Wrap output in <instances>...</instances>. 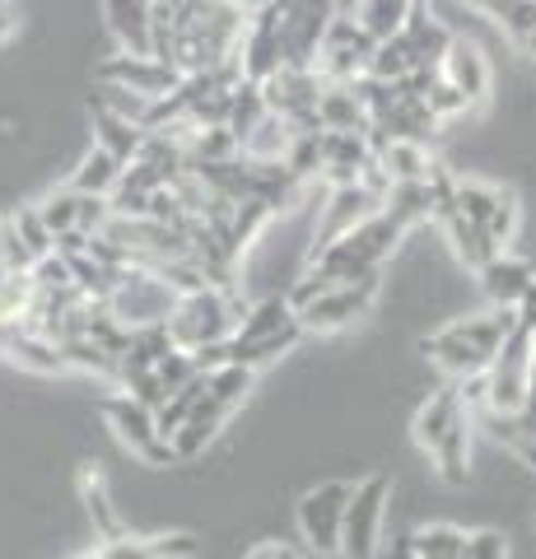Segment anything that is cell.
<instances>
[{
	"mask_svg": "<svg viewBox=\"0 0 536 559\" xmlns=\"http://www.w3.org/2000/svg\"><path fill=\"white\" fill-rule=\"evenodd\" d=\"M248 14L252 10L243 0H182V5H159L154 57L178 70L182 80L238 66Z\"/></svg>",
	"mask_w": 536,
	"mask_h": 559,
	"instance_id": "1",
	"label": "cell"
},
{
	"mask_svg": "<svg viewBox=\"0 0 536 559\" xmlns=\"http://www.w3.org/2000/svg\"><path fill=\"white\" fill-rule=\"evenodd\" d=\"M513 326H517V312L513 308L466 312V318H453V322H443L439 331H429V336L420 341V355L434 364L443 378L472 382V378H486L495 355L513 336Z\"/></svg>",
	"mask_w": 536,
	"mask_h": 559,
	"instance_id": "2",
	"label": "cell"
},
{
	"mask_svg": "<svg viewBox=\"0 0 536 559\" xmlns=\"http://www.w3.org/2000/svg\"><path fill=\"white\" fill-rule=\"evenodd\" d=\"M410 439L420 443L443 485L472 480V406L462 396V382H448V388L420 401V411L410 419Z\"/></svg>",
	"mask_w": 536,
	"mask_h": 559,
	"instance_id": "3",
	"label": "cell"
},
{
	"mask_svg": "<svg viewBox=\"0 0 536 559\" xmlns=\"http://www.w3.org/2000/svg\"><path fill=\"white\" fill-rule=\"evenodd\" d=\"M248 304L234 299L229 285H192L178 294V304L168 312V336L182 355H211V349L229 345L238 336V322H243Z\"/></svg>",
	"mask_w": 536,
	"mask_h": 559,
	"instance_id": "4",
	"label": "cell"
},
{
	"mask_svg": "<svg viewBox=\"0 0 536 559\" xmlns=\"http://www.w3.org/2000/svg\"><path fill=\"white\" fill-rule=\"evenodd\" d=\"M406 238V224H396L388 210H378L373 219L355 224L350 234H341L336 242L308 252V271L326 275L332 285H345V280H369V275H383V266L392 261V252L402 248Z\"/></svg>",
	"mask_w": 536,
	"mask_h": 559,
	"instance_id": "5",
	"label": "cell"
},
{
	"mask_svg": "<svg viewBox=\"0 0 536 559\" xmlns=\"http://www.w3.org/2000/svg\"><path fill=\"white\" fill-rule=\"evenodd\" d=\"M527 392H532V322L517 312L513 336L495 355L486 378L462 382V396H466V406H476L486 419H517L527 406Z\"/></svg>",
	"mask_w": 536,
	"mask_h": 559,
	"instance_id": "6",
	"label": "cell"
},
{
	"mask_svg": "<svg viewBox=\"0 0 536 559\" xmlns=\"http://www.w3.org/2000/svg\"><path fill=\"white\" fill-rule=\"evenodd\" d=\"M252 382H257V373L238 369V364H215V369H205V392L196 401V411L187 415V425L178 433H172L178 462L201 457V452L219 439V429L229 425V419L243 411V401L252 396Z\"/></svg>",
	"mask_w": 536,
	"mask_h": 559,
	"instance_id": "7",
	"label": "cell"
},
{
	"mask_svg": "<svg viewBox=\"0 0 536 559\" xmlns=\"http://www.w3.org/2000/svg\"><path fill=\"white\" fill-rule=\"evenodd\" d=\"M172 304H178V285L168 275L150 271V266H127L117 275V285L108 294V308L127 331H145V326H164Z\"/></svg>",
	"mask_w": 536,
	"mask_h": 559,
	"instance_id": "8",
	"label": "cell"
},
{
	"mask_svg": "<svg viewBox=\"0 0 536 559\" xmlns=\"http://www.w3.org/2000/svg\"><path fill=\"white\" fill-rule=\"evenodd\" d=\"M103 425L112 429V439L122 443L131 457H141L145 466H178V452L159 433V415L131 392H108L103 396Z\"/></svg>",
	"mask_w": 536,
	"mask_h": 559,
	"instance_id": "9",
	"label": "cell"
},
{
	"mask_svg": "<svg viewBox=\"0 0 536 559\" xmlns=\"http://www.w3.org/2000/svg\"><path fill=\"white\" fill-rule=\"evenodd\" d=\"M388 503H392V476H383V471H369V476L350 489V503H345V532H341V555L345 559H373L378 555V546H383Z\"/></svg>",
	"mask_w": 536,
	"mask_h": 559,
	"instance_id": "10",
	"label": "cell"
},
{
	"mask_svg": "<svg viewBox=\"0 0 536 559\" xmlns=\"http://www.w3.org/2000/svg\"><path fill=\"white\" fill-rule=\"evenodd\" d=\"M453 205L476 224V229H486V238L495 242L499 252H509V242L517 234V215H523V210H517V197L509 187L480 182V178H457Z\"/></svg>",
	"mask_w": 536,
	"mask_h": 559,
	"instance_id": "11",
	"label": "cell"
},
{
	"mask_svg": "<svg viewBox=\"0 0 536 559\" xmlns=\"http://www.w3.org/2000/svg\"><path fill=\"white\" fill-rule=\"evenodd\" d=\"M350 489L345 480H322L299 499L294 509V527H299L303 546L318 555H341V532H345V503H350Z\"/></svg>",
	"mask_w": 536,
	"mask_h": 559,
	"instance_id": "12",
	"label": "cell"
},
{
	"mask_svg": "<svg viewBox=\"0 0 536 559\" xmlns=\"http://www.w3.org/2000/svg\"><path fill=\"white\" fill-rule=\"evenodd\" d=\"M373 51H378V43L369 38V33L359 28L350 14H336L322 47H318L313 70L322 75V84H359V80H369Z\"/></svg>",
	"mask_w": 536,
	"mask_h": 559,
	"instance_id": "13",
	"label": "cell"
},
{
	"mask_svg": "<svg viewBox=\"0 0 536 559\" xmlns=\"http://www.w3.org/2000/svg\"><path fill=\"white\" fill-rule=\"evenodd\" d=\"M378 294H383V275L345 280V285H332L322 299H313L299 312V326L308 331V336H332V331H345V326H355L359 318H369Z\"/></svg>",
	"mask_w": 536,
	"mask_h": 559,
	"instance_id": "14",
	"label": "cell"
},
{
	"mask_svg": "<svg viewBox=\"0 0 536 559\" xmlns=\"http://www.w3.org/2000/svg\"><path fill=\"white\" fill-rule=\"evenodd\" d=\"M38 205V215L47 224V234L51 242H65V238H98L103 229H108V219H112V201H103V197H84V191H75L71 182L65 187H51L43 201H33Z\"/></svg>",
	"mask_w": 536,
	"mask_h": 559,
	"instance_id": "15",
	"label": "cell"
},
{
	"mask_svg": "<svg viewBox=\"0 0 536 559\" xmlns=\"http://www.w3.org/2000/svg\"><path fill=\"white\" fill-rule=\"evenodd\" d=\"M289 66L285 57V10L275 0H262L248 14V33L243 47H238V70H243L248 84H266L275 70Z\"/></svg>",
	"mask_w": 536,
	"mask_h": 559,
	"instance_id": "16",
	"label": "cell"
},
{
	"mask_svg": "<svg viewBox=\"0 0 536 559\" xmlns=\"http://www.w3.org/2000/svg\"><path fill=\"white\" fill-rule=\"evenodd\" d=\"M98 84H112V90H127L145 103H159L182 84V75L172 66H164L159 57H131V51H117V57L94 66Z\"/></svg>",
	"mask_w": 536,
	"mask_h": 559,
	"instance_id": "17",
	"label": "cell"
},
{
	"mask_svg": "<svg viewBox=\"0 0 536 559\" xmlns=\"http://www.w3.org/2000/svg\"><path fill=\"white\" fill-rule=\"evenodd\" d=\"M383 205H388V191H378L373 182L332 187V191H326L322 215H318V242H313V252H318V248H326V242H336L341 234H350L355 224L373 219Z\"/></svg>",
	"mask_w": 536,
	"mask_h": 559,
	"instance_id": "18",
	"label": "cell"
},
{
	"mask_svg": "<svg viewBox=\"0 0 536 559\" xmlns=\"http://www.w3.org/2000/svg\"><path fill=\"white\" fill-rule=\"evenodd\" d=\"M0 355L20 369L38 373V378H57V373H71V364L61 355V341H51L47 331L38 326H0Z\"/></svg>",
	"mask_w": 536,
	"mask_h": 559,
	"instance_id": "19",
	"label": "cell"
},
{
	"mask_svg": "<svg viewBox=\"0 0 536 559\" xmlns=\"http://www.w3.org/2000/svg\"><path fill=\"white\" fill-rule=\"evenodd\" d=\"M103 20L117 47L131 57H154V28H159V0H103Z\"/></svg>",
	"mask_w": 536,
	"mask_h": 559,
	"instance_id": "20",
	"label": "cell"
},
{
	"mask_svg": "<svg viewBox=\"0 0 536 559\" xmlns=\"http://www.w3.org/2000/svg\"><path fill=\"white\" fill-rule=\"evenodd\" d=\"M480 280V289H486V299L490 308H523L532 294H536V266L523 257H513V252H499L495 261H486V266L476 271Z\"/></svg>",
	"mask_w": 536,
	"mask_h": 559,
	"instance_id": "21",
	"label": "cell"
},
{
	"mask_svg": "<svg viewBox=\"0 0 536 559\" xmlns=\"http://www.w3.org/2000/svg\"><path fill=\"white\" fill-rule=\"evenodd\" d=\"M439 75L453 84L472 108H480V103L490 98V90H495V70L486 61V51H480L472 38H453V47H448V57L439 66Z\"/></svg>",
	"mask_w": 536,
	"mask_h": 559,
	"instance_id": "22",
	"label": "cell"
},
{
	"mask_svg": "<svg viewBox=\"0 0 536 559\" xmlns=\"http://www.w3.org/2000/svg\"><path fill=\"white\" fill-rule=\"evenodd\" d=\"M196 536L187 532H159V536H122V540H103L80 559H192Z\"/></svg>",
	"mask_w": 536,
	"mask_h": 559,
	"instance_id": "23",
	"label": "cell"
},
{
	"mask_svg": "<svg viewBox=\"0 0 536 559\" xmlns=\"http://www.w3.org/2000/svg\"><path fill=\"white\" fill-rule=\"evenodd\" d=\"M90 117H94V145L98 150H108L112 159H122V164L141 159V150L150 145V131L141 121H131L112 108H98V103H90Z\"/></svg>",
	"mask_w": 536,
	"mask_h": 559,
	"instance_id": "24",
	"label": "cell"
},
{
	"mask_svg": "<svg viewBox=\"0 0 536 559\" xmlns=\"http://www.w3.org/2000/svg\"><path fill=\"white\" fill-rule=\"evenodd\" d=\"M415 10H420V0H355L350 20L369 33L373 43H392L402 38L406 24L415 20Z\"/></svg>",
	"mask_w": 536,
	"mask_h": 559,
	"instance_id": "25",
	"label": "cell"
},
{
	"mask_svg": "<svg viewBox=\"0 0 536 559\" xmlns=\"http://www.w3.org/2000/svg\"><path fill=\"white\" fill-rule=\"evenodd\" d=\"M318 121L322 131H369V108L355 84H322Z\"/></svg>",
	"mask_w": 536,
	"mask_h": 559,
	"instance_id": "26",
	"label": "cell"
},
{
	"mask_svg": "<svg viewBox=\"0 0 536 559\" xmlns=\"http://www.w3.org/2000/svg\"><path fill=\"white\" fill-rule=\"evenodd\" d=\"M457 5L476 10L480 20H490L513 47L536 33V0H457Z\"/></svg>",
	"mask_w": 536,
	"mask_h": 559,
	"instance_id": "27",
	"label": "cell"
},
{
	"mask_svg": "<svg viewBox=\"0 0 536 559\" xmlns=\"http://www.w3.org/2000/svg\"><path fill=\"white\" fill-rule=\"evenodd\" d=\"M80 499H84V513H90L98 540H122L127 536V522H122V513H117V503L108 495V480H103L94 466L80 471Z\"/></svg>",
	"mask_w": 536,
	"mask_h": 559,
	"instance_id": "28",
	"label": "cell"
},
{
	"mask_svg": "<svg viewBox=\"0 0 536 559\" xmlns=\"http://www.w3.org/2000/svg\"><path fill=\"white\" fill-rule=\"evenodd\" d=\"M289 326H299V312L289 308L285 294H266V299L248 304L234 341H266V336H281V331H289Z\"/></svg>",
	"mask_w": 536,
	"mask_h": 559,
	"instance_id": "29",
	"label": "cell"
},
{
	"mask_svg": "<svg viewBox=\"0 0 536 559\" xmlns=\"http://www.w3.org/2000/svg\"><path fill=\"white\" fill-rule=\"evenodd\" d=\"M122 178H127V164L122 159H112L108 150H90L80 159V168L71 173V187L75 191H84V197H103V201H112V191L122 187Z\"/></svg>",
	"mask_w": 536,
	"mask_h": 559,
	"instance_id": "30",
	"label": "cell"
},
{
	"mask_svg": "<svg viewBox=\"0 0 536 559\" xmlns=\"http://www.w3.org/2000/svg\"><path fill=\"white\" fill-rule=\"evenodd\" d=\"M466 532L457 522H425V527L410 532V550L415 559H462Z\"/></svg>",
	"mask_w": 536,
	"mask_h": 559,
	"instance_id": "31",
	"label": "cell"
},
{
	"mask_svg": "<svg viewBox=\"0 0 536 559\" xmlns=\"http://www.w3.org/2000/svg\"><path fill=\"white\" fill-rule=\"evenodd\" d=\"M425 103H429V112H434V121H453V117H462L466 108H472V103H466L443 75H434L425 84Z\"/></svg>",
	"mask_w": 536,
	"mask_h": 559,
	"instance_id": "32",
	"label": "cell"
},
{
	"mask_svg": "<svg viewBox=\"0 0 536 559\" xmlns=\"http://www.w3.org/2000/svg\"><path fill=\"white\" fill-rule=\"evenodd\" d=\"M462 559H509V536L499 532V527H480V532H466Z\"/></svg>",
	"mask_w": 536,
	"mask_h": 559,
	"instance_id": "33",
	"label": "cell"
},
{
	"mask_svg": "<svg viewBox=\"0 0 536 559\" xmlns=\"http://www.w3.org/2000/svg\"><path fill=\"white\" fill-rule=\"evenodd\" d=\"M243 559H303V555L294 550L289 540H262V546H252Z\"/></svg>",
	"mask_w": 536,
	"mask_h": 559,
	"instance_id": "34",
	"label": "cell"
},
{
	"mask_svg": "<svg viewBox=\"0 0 536 559\" xmlns=\"http://www.w3.org/2000/svg\"><path fill=\"white\" fill-rule=\"evenodd\" d=\"M392 559H415V550H410V536L396 540V546H392Z\"/></svg>",
	"mask_w": 536,
	"mask_h": 559,
	"instance_id": "35",
	"label": "cell"
},
{
	"mask_svg": "<svg viewBox=\"0 0 536 559\" xmlns=\"http://www.w3.org/2000/svg\"><path fill=\"white\" fill-rule=\"evenodd\" d=\"M517 51H523L527 61H536V33H532V38H523V43H517Z\"/></svg>",
	"mask_w": 536,
	"mask_h": 559,
	"instance_id": "36",
	"label": "cell"
},
{
	"mask_svg": "<svg viewBox=\"0 0 536 559\" xmlns=\"http://www.w3.org/2000/svg\"><path fill=\"white\" fill-rule=\"evenodd\" d=\"M159 5H182V0H159Z\"/></svg>",
	"mask_w": 536,
	"mask_h": 559,
	"instance_id": "37",
	"label": "cell"
}]
</instances>
